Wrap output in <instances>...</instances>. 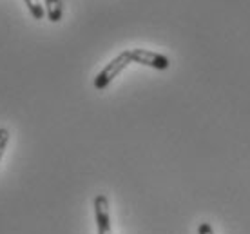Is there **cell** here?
Masks as SVG:
<instances>
[{
    "instance_id": "1",
    "label": "cell",
    "mask_w": 250,
    "mask_h": 234,
    "mask_svg": "<svg viewBox=\"0 0 250 234\" xmlns=\"http://www.w3.org/2000/svg\"><path fill=\"white\" fill-rule=\"evenodd\" d=\"M129 64H132L131 57H129V49L122 51L118 57H114L98 75L94 76V89L104 91L116 76H120V73H124V71L129 67Z\"/></svg>"
},
{
    "instance_id": "2",
    "label": "cell",
    "mask_w": 250,
    "mask_h": 234,
    "mask_svg": "<svg viewBox=\"0 0 250 234\" xmlns=\"http://www.w3.org/2000/svg\"><path fill=\"white\" fill-rule=\"evenodd\" d=\"M129 57L134 64H140V65H147V67H152V69H169L170 60L162 53H156V51H149V49H142V47H134V49H129Z\"/></svg>"
},
{
    "instance_id": "3",
    "label": "cell",
    "mask_w": 250,
    "mask_h": 234,
    "mask_svg": "<svg viewBox=\"0 0 250 234\" xmlns=\"http://www.w3.org/2000/svg\"><path fill=\"white\" fill-rule=\"evenodd\" d=\"M94 220L98 234H111V214H109V200L105 194L94 196Z\"/></svg>"
},
{
    "instance_id": "4",
    "label": "cell",
    "mask_w": 250,
    "mask_h": 234,
    "mask_svg": "<svg viewBox=\"0 0 250 234\" xmlns=\"http://www.w3.org/2000/svg\"><path fill=\"white\" fill-rule=\"evenodd\" d=\"M44 9L47 19L57 24L62 20V13H63V6H62V0H44Z\"/></svg>"
},
{
    "instance_id": "5",
    "label": "cell",
    "mask_w": 250,
    "mask_h": 234,
    "mask_svg": "<svg viewBox=\"0 0 250 234\" xmlns=\"http://www.w3.org/2000/svg\"><path fill=\"white\" fill-rule=\"evenodd\" d=\"M25 4H27V9H29V13L33 15V19L37 20H42L45 15V9L42 7V2L40 0H24Z\"/></svg>"
},
{
    "instance_id": "6",
    "label": "cell",
    "mask_w": 250,
    "mask_h": 234,
    "mask_svg": "<svg viewBox=\"0 0 250 234\" xmlns=\"http://www.w3.org/2000/svg\"><path fill=\"white\" fill-rule=\"evenodd\" d=\"M7 142H9V131H7L6 127H0V162H2V158H4Z\"/></svg>"
},
{
    "instance_id": "7",
    "label": "cell",
    "mask_w": 250,
    "mask_h": 234,
    "mask_svg": "<svg viewBox=\"0 0 250 234\" xmlns=\"http://www.w3.org/2000/svg\"><path fill=\"white\" fill-rule=\"evenodd\" d=\"M198 234H214L212 225H210V223H207V222L200 223V227H198Z\"/></svg>"
}]
</instances>
